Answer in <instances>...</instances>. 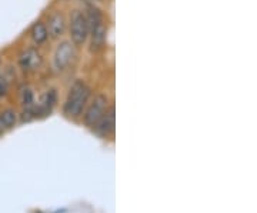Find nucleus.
I'll use <instances>...</instances> for the list:
<instances>
[{
    "label": "nucleus",
    "mask_w": 257,
    "mask_h": 213,
    "mask_svg": "<svg viewBox=\"0 0 257 213\" xmlns=\"http://www.w3.org/2000/svg\"><path fill=\"white\" fill-rule=\"evenodd\" d=\"M114 126H116V115H114V106L110 104L107 108V111L104 112L103 118L97 122L93 128L96 130V133L101 136V138H107L114 132Z\"/></svg>",
    "instance_id": "obj_8"
},
{
    "label": "nucleus",
    "mask_w": 257,
    "mask_h": 213,
    "mask_svg": "<svg viewBox=\"0 0 257 213\" xmlns=\"http://www.w3.org/2000/svg\"><path fill=\"white\" fill-rule=\"evenodd\" d=\"M67 29H69V36L70 42L74 47H83L89 40V25L84 12L80 9H74L69 20H67Z\"/></svg>",
    "instance_id": "obj_2"
},
{
    "label": "nucleus",
    "mask_w": 257,
    "mask_h": 213,
    "mask_svg": "<svg viewBox=\"0 0 257 213\" xmlns=\"http://www.w3.org/2000/svg\"><path fill=\"white\" fill-rule=\"evenodd\" d=\"M5 126H3V123H2V122H0V135H2V133H3V132H5Z\"/></svg>",
    "instance_id": "obj_14"
},
{
    "label": "nucleus",
    "mask_w": 257,
    "mask_h": 213,
    "mask_svg": "<svg viewBox=\"0 0 257 213\" xmlns=\"http://www.w3.org/2000/svg\"><path fill=\"white\" fill-rule=\"evenodd\" d=\"M20 118H22V122H30V121H33V119H36V111H35V106H33V108H23Z\"/></svg>",
    "instance_id": "obj_13"
},
{
    "label": "nucleus",
    "mask_w": 257,
    "mask_h": 213,
    "mask_svg": "<svg viewBox=\"0 0 257 213\" xmlns=\"http://www.w3.org/2000/svg\"><path fill=\"white\" fill-rule=\"evenodd\" d=\"M20 100H22V106L23 108H33L36 102H35V93L30 87H26L22 90V94H20Z\"/></svg>",
    "instance_id": "obj_12"
},
{
    "label": "nucleus",
    "mask_w": 257,
    "mask_h": 213,
    "mask_svg": "<svg viewBox=\"0 0 257 213\" xmlns=\"http://www.w3.org/2000/svg\"><path fill=\"white\" fill-rule=\"evenodd\" d=\"M57 103V93L55 89L47 90L42 97L40 102L35 104V111H36V118H46L47 115H50L53 108Z\"/></svg>",
    "instance_id": "obj_9"
},
{
    "label": "nucleus",
    "mask_w": 257,
    "mask_h": 213,
    "mask_svg": "<svg viewBox=\"0 0 257 213\" xmlns=\"http://www.w3.org/2000/svg\"><path fill=\"white\" fill-rule=\"evenodd\" d=\"M109 106H110V100H109V96L106 93L94 94L92 102L89 103V106H86V111L83 112L84 125L89 128H93L103 118L104 112L107 111Z\"/></svg>",
    "instance_id": "obj_3"
},
{
    "label": "nucleus",
    "mask_w": 257,
    "mask_h": 213,
    "mask_svg": "<svg viewBox=\"0 0 257 213\" xmlns=\"http://www.w3.org/2000/svg\"><path fill=\"white\" fill-rule=\"evenodd\" d=\"M87 42H89L92 53H97V52L104 49L106 42H107V25H106V22H101L90 30Z\"/></svg>",
    "instance_id": "obj_7"
},
{
    "label": "nucleus",
    "mask_w": 257,
    "mask_h": 213,
    "mask_svg": "<svg viewBox=\"0 0 257 213\" xmlns=\"http://www.w3.org/2000/svg\"><path fill=\"white\" fill-rule=\"evenodd\" d=\"M29 35H30V39H32V42H33L35 46H43L47 40H49V33H47L46 23H45L43 20H37V22H35L33 26L30 28Z\"/></svg>",
    "instance_id": "obj_10"
},
{
    "label": "nucleus",
    "mask_w": 257,
    "mask_h": 213,
    "mask_svg": "<svg viewBox=\"0 0 257 213\" xmlns=\"http://www.w3.org/2000/svg\"><path fill=\"white\" fill-rule=\"evenodd\" d=\"M82 2H86V3H90V0H82Z\"/></svg>",
    "instance_id": "obj_15"
},
{
    "label": "nucleus",
    "mask_w": 257,
    "mask_h": 213,
    "mask_svg": "<svg viewBox=\"0 0 257 213\" xmlns=\"http://www.w3.org/2000/svg\"><path fill=\"white\" fill-rule=\"evenodd\" d=\"M92 96V89L83 79L74 80L70 86L66 102L63 104V113L70 119H77L83 115Z\"/></svg>",
    "instance_id": "obj_1"
},
{
    "label": "nucleus",
    "mask_w": 257,
    "mask_h": 213,
    "mask_svg": "<svg viewBox=\"0 0 257 213\" xmlns=\"http://www.w3.org/2000/svg\"><path fill=\"white\" fill-rule=\"evenodd\" d=\"M47 33L50 39H60L67 32V19L62 10H53L46 19Z\"/></svg>",
    "instance_id": "obj_6"
},
{
    "label": "nucleus",
    "mask_w": 257,
    "mask_h": 213,
    "mask_svg": "<svg viewBox=\"0 0 257 213\" xmlns=\"http://www.w3.org/2000/svg\"><path fill=\"white\" fill-rule=\"evenodd\" d=\"M73 56L74 46L72 45V42L70 40L60 42L57 45V47H56L55 55H53V69H55L56 72H59V73L64 72L69 67V65H70Z\"/></svg>",
    "instance_id": "obj_5"
},
{
    "label": "nucleus",
    "mask_w": 257,
    "mask_h": 213,
    "mask_svg": "<svg viewBox=\"0 0 257 213\" xmlns=\"http://www.w3.org/2000/svg\"><path fill=\"white\" fill-rule=\"evenodd\" d=\"M0 122L3 123L5 129H12L18 122V112L15 109H5L0 112Z\"/></svg>",
    "instance_id": "obj_11"
},
{
    "label": "nucleus",
    "mask_w": 257,
    "mask_h": 213,
    "mask_svg": "<svg viewBox=\"0 0 257 213\" xmlns=\"http://www.w3.org/2000/svg\"><path fill=\"white\" fill-rule=\"evenodd\" d=\"M18 65L22 72L25 73H32L39 70L43 65V56L39 52L36 46L25 49L18 57Z\"/></svg>",
    "instance_id": "obj_4"
},
{
    "label": "nucleus",
    "mask_w": 257,
    "mask_h": 213,
    "mask_svg": "<svg viewBox=\"0 0 257 213\" xmlns=\"http://www.w3.org/2000/svg\"><path fill=\"white\" fill-rule=\"evenodd\" d=\"M0 69H2V59H0Z\"/></svg>",
    "instance_id": "obj_16"
}]
</instances>
